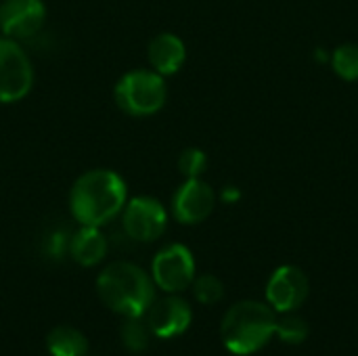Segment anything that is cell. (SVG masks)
I'll return each mask as SVG.
<instances>
[{
  "instance_id": "3",
  "label": "cell",
  "mask_w": 358,
  "mask_h": 356,
  "mask_svg": "<svg viewBox=\"0 0 358 356\" xmlns=\"http://www.w3.org/2000/svg\"><path fill=\"white\" fill-rule=\"evenodd\" d=\"M277 315L258 300H241L233 304L220 321V340L229 353L250 356L262 350L275 336Z\"/></svg>"
},
{
  "instance_id": "12",
  "label": "cell",
  "mask_w": 358,
  "mask_h": 356,
  "mask_svg": "<svg viewBox=\"0 0 358 356\" xmlns=\"http://www.w3.org/2000/svg\"><path fill=\"white\" fill-rule=\"evenodd\" d=\"M147 57L153 71H157L164 78L174 76L187 61V46L176 34L164 31L149 42Z\"/></svg>"
},
{
  "instance_id": "5",
  "label": "cell",
  "mask_w": 358,
  "mask_h": 356,
  "mask_svg": "<svg viewBox=\"0 0 358 356\" xmlns=\"http://www.w3.org/2000/svg\"><path fill=\"white\" fill-rule=\"evenodd\" d=\"M34 86V65L21 42L0 36V103H17Z\"/></svg>"
},
{
  "instance_id": "7",
  "label": "cell",
  "mask_w": 358,
  "mask_h": 356,
  "mask_svg": "<svg viewBox=\"0 0 358 356\" xmlns=\"http://www.w3.org/2000/svg\"><path fill=\"white\" fill-rule=\"evenodd\" d=\"M124 233L138 243L157 241L168 229V212L164 204L149 195H138L126 201L122 210Z\"/></svg>"
},
{
  "instance_id": "4",
  "label": "cell",
  "mask_w": 358,
  "mask_h": 356,
  "mask_svg": "<svg viewBox=\"0 0 358 356\" xmlns=\"http://www.w3.org/2000/svg\"><path fill=\"white\" fill-rule=\"evenodd\" d=\"M117 107L132 118H149L164 109L168 101V88L164 76L153 69H132L115 84Z\"/></svg>"
},
{
  "instance_id": "6",
  "label": "cell",
  "mask_w": 358,
  "mask_h": 356,
  "mask_svg": "<svg viewBox=\"0 0 358 356\" xmlns=\"http://www.w3.org/2000/svg\"><path fill=\"white\" fill-rule=\"evenodd\" d=\"M151 279L166 294H182L195 281V258L182 243L162 248L151 262Z\"/></svg>"
},
{
  "instance_id": "8",
  "label": "cell",
  "mask_w": 358,
  "mask_h": 356,
  "mask_svg": "<svg viewBox=\"0 0 358 356\" xmlns=\"http://www.w3.org/2000/svg\"><path fill=\"white\" fill-rule=\"evenodd\" d=\"M310 294L306 273L294 264L279 266L266 283V302L275 313H296Z\"/></svg>"
},
{
  "instance_id": "20",
  "label": "cell",
  "mask_w": 358,
  "mask_h": 356,
  "mask_svg": "<svg viewBox=\"0 0 358 356\" xmlns=\"http://www.w3.org/2000/svg\"><path fill=\"white\" fill-rule=\"evenodd\" d=\"M220 199H222L224 204H237V201L241 199V191H239L237 187L229 185V187H224V189H222Z\"/></svg>"
},
{
  "instance_id": "16",
  "label": "cell",
  "mask_w": 358,
  "mask_h": 356,
  "mask_svg": "<svg viewBox=\"0 0 358 356\" xmlns=\"http://www.w3.org/2000/svg\"><path fill=\"white\" fill-rule=\"evenodd\" d=\"M275 336H279L281 342L298 346L304 344L310 336V325L296 313H281L275 325Z\"/></svg>"
},
{
  "instance_id": "15",
  "label": "cell",
  "mask_w": 358,
  "mask_h": 356,
  "mask_svg": "<svg viewBox=\"0 0 358 356\" xmlns=\"http://www.w3.org/2000/svg\"><path fill=\"white\" fill-rule=\"evenodd\" d=\"M151 329L143 317H124V323L120 327V340L124 348L132 355H141L149 348L151 342Z\"/></svg>"
},
{
  "instance_id": "19",
  "label": "cell",
  "mask_w": 358,
  "mask_h": 356,
  "mask_svg": "<svg viewBox=\"0 0 358 356\" xmlns=\"http://www.w3.org/2000/svg\"><path fill=\"white\" fill-rule=\"evenodd\" d=\"M206 168H208V155L197 147L185 149L178 157V170L185 178H201Z\"/></svg>"
},
{
  "instance_id": "13",
  "label": "cell",
  "mask_w": 358,
  "mask_h": 356,
  "mask_svg": "<svg viewBox=\"0 0 358 356\" xmlns=\"http://www.w3.org/2000/svg\"><path fill=\"white\" fill-rule=\"evenodd\" d=\"M107 237L99 227H80L69 239V256L80 266H96L107 256Z\"/></svg>"
},
{
  "instance_id": "11",
  "label": "cell",
  "mask_w": 358,
  "mask_h": 356,
  "mask_svg": "<svg viewBox=\"0 0 358 356\" xmlns=\"http://www.w3.org/2000/svg\"><path fill=\"white\" fill-rule=\"evenodd\" d=\"M214 206V189L201 178H187L172 197V216L180 225H199L210 218Z\"/></svg>"
},
{
  "instance_id": "2",
  "label": "cell",
  "mask_w": 358,
  "mask_h": 356,
  "mask_svg": "<svg viewBox=\"0 0 358 356\" xmlns=\"http://www.w3.org/2000/svg\"><path fill=\"white\" fill-rule=\"evenodd\" d=\"M99 300L115 315L143 317L155 300V283L132 262H111L96 277Z\"/></svg>"
},
{
  "instance_id": "9",
  "label": "cell",
  "mask_w": 358,
  "mask_h": 356,
  "mask_svg": "<svg viewBox=\"0 0 358 356\" xmlns=\"http://www.w3.org/2000/svg\"><path fill=\"white\" fill-rule=\"evenodd\" d=\"M145 321L155 338L172 340L182 336L193 323L191 304L178 294H168L164 298H155L145 313Z\"/></svg>"
},
{
  "instance_id": "17",
  "label": "cell",
  "mask_w": 358,
  "mask_h": 356,
  "mask_svg": "<svg viewBox=\"0 0 358 356\" xmlns=\"http://www.w3.org/2000/svg\"><path fill=\"white\" fill-rule=\"evenodd\" d=\"M331 67L334 71L346 80L357 82L358 80V44H342L331 52Z\"/></svg>"
},
{
  "instance_id": "10",
  "label": "cell",
  "mask_w": 358,
  "mask_h": 356,
  "mask_svg": "<svg viewBox=\"0 0 358 356\" xmlns=\"http://www.w3.org/2000/svg\"><path fill=\"white\" fill-rule=\"evenodd\" d=\"M46 21V6L42 0H2L0 2V31L17 42L40 34Z\"/></svg>"
},
{
  "instance_id": "18",
  "label": "cell",
  "mask_w": 358,
  "mask_h": 356,
  "mask_svg": "<svg viewBox=\"0 0 358 356\" xmlns=\"http://www.w3.org/2000/svg\"><path fill=\"white\" fill-rule=\"evenodd\" d=\"M191 287H193L195 300L201 302V304H206V306L218 304L224 298V285H222V281L216 275L195 277V281H193Z\"/></svg>"
},
{
  "instance_id": "1",
  "label": "cell",
  "mask_w": 358,
  "mask_h": 356,
  "mask_svg": "<svg viewBox=\"0 0 358 356\" xmlns=\"http://www.w3.org/2000/svg\"><path fill=\"white\" fill-rule=\"evenodd\" d=\"M128 201L124 178L107 168L80 174L69 191V212L80 227H105L122 214Z\"/></svg>"
},
{
  "instance_id": "14",
  "label": "cell",
  "mask_w": 358,
  "mask_h": 356,
  "mask_svg": "<svg viewBox=\"0 0 358 356\" xmlns=\"http://www.w3.org/2000/svg\"><path fill=\"white\" fill-rule=\"evenodd\" d=\"M46 350L50 356H86L88 338L69 325H59L46 336Z\"/></svg>"
}]
</instances>
